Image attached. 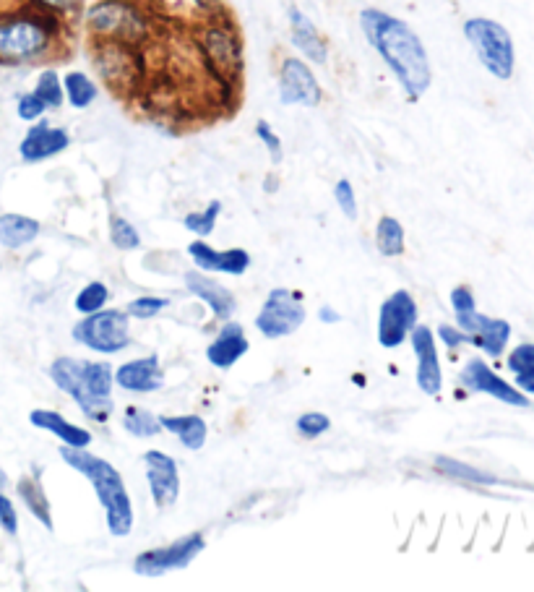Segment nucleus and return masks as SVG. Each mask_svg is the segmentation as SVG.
I'll return each mask as SVG.
<instances>
[{"mask_svg": "<svg viewBox=\"0 0 534 592\" xmlns=\"http://www.w3.org/2000/svg\"><path fill=\"white\" fill-rule=\"evenodd\" d=\"M360 29L365 42L376 50L383 66L389 68L396 84L402 87L404 97L409 102L422 100L433 84V68L420 34L399 16L373 6L360 11Z\"/></svg>", "mask_w": 534, "mask_h": 592, "instance_id": "1", "label": "nucleus"}, {"mask_svg": "<svg viewBox=\"0 0 534 592\" xmlns=\"http://www.w3.org/2000/svg\"><path fill=\"white\" fill-rule=\"evenodd\" d=\"M68 42V21L50 16L29 3H16L0 11V66H42L63 53Z\"/></svg>", "mask_w": 534, "mask_h": 592, "instance_id": "2", "label": "nucleus"}, {"mask_svg": "<svg viewBox=\"0 0 534 592\" xmlns=\"http://www.w3.org/2000/svg\"><path fill=\"white\" fill-rule=\"evenodd\" d=\"M47 376L58 386L60 392L71 397L86 420L97 426H105L115 413L113 386L115 368L107 360H86V358H55L47 368Z\"/></svg>", "mask_w": 534, "mask_h": 592, "instance_id": "3", "label": "nucleus"}, {"mask_svg": "<svg viewBox=\"0 0 534 592\" xmlns=\"http://www.w3.org/2000/svg\"><path fill=\"white\" fill-rule=\"evenodd\" d=\"M60 457L71 470L84 475L89 486L94 488L99 506L105 509L107 530L113 538H126L133 530V504L131 493L126 488L123 475L110 465L107 459L97 457L89 449H73V446H60Z\"/></svg>", "mask_w": 534, "mask_h": 592, "instance_id": "4", "label": "nucleus"}, {"mask_svg": "<svg viewBox=\"0 0 534 592\" xmlns=\"http://www.w3.org/2000/svg\"><path fill=\"white\" fill-rule=\"evenodd\" d=\"M81 19L94 42H120L139 50L157 32V16L146 0H92Z\"/></svg>", "mask_w": 534, "mask_h": 592, "instance_id": "5", "label": "nucleus"}, {"mask_svg": "<svg viewBox=\"0 0 534 592\" xmlns=\"http://www.w3.org/2000/svg\"><path fill=\"white\" fill-rule=\"evenodd\" d=\"M193 42L206 74L222 87H238L245 68L243 37L230 16L222 14V8L198 21L193 29Z\"/></svg>", "mask_w": 534, "mask_h": 592, "instance_id": "6", "label": "nucleus"}, {"mask_svg": "<svg viewBox=\"0 0 534 592\" xmlns=\"http://www.w3.org/2000/svg\"><path fill=\"white\" fill-rule=\"evenodd\" d=\"M464 37H467L469 47L475 50L477 60L490 76L501 81H508L514 76V40H511V34L503 24L485 19V16H472V19L464 21Z\"/></svg>", "mask_w": 534, "mask_h": 592, "instance_id": "7", "label": "nucleus"}, {"mask_svg": "<svg viewBox=\"0 0 534 592\" xmlns=\"http://www.w3.org/2000/svg\"><path fill=\"white\" fill-rule=\"evenodd\" d=\"M92 66L115 94L128 97L144 81V50L120 42H94Z\"/></svg>", "mask_w": 534, "mask_h": 592, "instance_id": "8", "label": "nucleus"}, {"mask_svg": "<svg viewBox=\"0 0 534 592\" xmlns=\"http://www.w3.org/2000/svg\"><path fill=\"white\" fill-rule=\"evenodd\" d=\"M71 337L73 342H79L97 355H118L128 350L133 342L131 316L118 308H102L73 326Z\"/></svg>", "mask_w": 534, "mask_h": 592, "instance_id": "9", "label": "nucleus"}, {"mask_svg": "<svg viewBox=\"0 0 534 592\" xmlns=\"http://www.w3.org/2000/svg\"><path fill=\"white\" fill-rule=\"evenodd\" d=\"M204 551H206L204 533L183 535V538L172 540V543H167V546H157L139 553L136 561H133V572L144 579H159L170 572L188 569V566H191Z\"/></svg>", "mask_w": 534, "mask_h": 592, "instance_id": "10", "label": "nucleus"}, {"mask_svg": "<svg viewBox=\"0 0 534 592\" xmlns=\"http://www.w3.org/2000/svg\"><path fill=\"white\" fill-rule=\"evenodd\" d=\"M305 316H308V311L303 306V298L295 290L274 287L266 295L261 311H258L256 329L264 334L266 340H282V337L295 334L305 324Z\"/></svg>", "mask_w": 534, "mask_h": 592, "instance_id": "11", "label": "nucleus"}, {"mask_svg": "<svg viewBox=\"0 0 534 592\" xmlns=\"http://www.w3.org/2000/svg\"><path fill=\"white\" fill-rule=\"evenodd\" d=\"M279 102L287 107H318L324 102V87L308 60L284 55L277 71Z\"/></svg>", "mask_w": 534, "mask_h": 592, "instance_id": "12", "label": "nucleus"}, {"mask_svg": "<svg viewBox=\"0 0 534 592\" xmlns=\"http://www.w3.org/2000/svg\"><path fill=\"white\" fill-rule=\"evenodd\" d=\"M420 321V308L409 290H394L381 303L378 311V345L383 350H396L407 342L409 332Z\"/></svg>", "mask_w": 534, "mask_h": 592, "instance_id": "13", "label": "nucleus"}, {"mask_svg": "<svg viewBox=\"0 0 534 592\" xmlns=\"http://www.w3.org/2000/svg\"><path fill=\"white\" fill-rule=\"evenodd\" d=\"M459 381H462V386L464 389H469V392L488 394V397H495V400L503 402V405L532 407L527 394L521 392V389H516V386L508 384V381H503L501 376H498V373H495L482 358L467 360L464 371L459 373Z\"/></svg>", "mask_w": 534, "mask_h": 592, "instance_id": "14", "label": "nucleus"}, {"mask_svg": "<svg viewBox=\"0 0 534 592\" xmlns=\"http://www.w3.org/2000/svg\"><path fill=\"white\" fill-rule=\"evenodd\" d=\"M71 147V134L68 128L55 126L47 118H40L37 123H29L27 134L19 141V157L27 165L53 160Z\"/></svg>", "mask_w": 534, "mask_h": 592, "instance_id": "15", "label": "nucleus"}, {"mask_svg": "<svg viewBox=\"0 0 534 592\" xmlns=\"http://www.w3.org/2000/svg\"><path fill=\"white\" fill-rule=\"evenodd\" d=\"M456 326L467 334L469 345H475L477 350H485L490 358L503 355L508 340H511V324L506 319L482 316L480 311L456 313Z\"/></svg>", "mask_w": 534, "mask_h": 592, "instance_id": "16", "label": "nucleus"}, {"mask_svg": "<svg viewBox=\"0 0 534 592\" xmlns=\"http://www.w3.org/2000/svg\"><path fill=\"white\" fill-rule=\"evenodd\" d=\"M144 470L146 483L152 491V501L159 512L170 509L180 496V467L170 454L159 452V449H149L144 454Z\"/></svg>", "mask_w": 534, "mask_h": 592, "instance_id": "17", "label": "nucleus"}, {"mask_svg": "<svg viewBox=\"0 0 534 592\" xmlns=\"http://www.w3.org/2000/svg\"><path fill=\"white\" fill-rule=\"evenodd\" d=\"M412 342V353L417 358V373L415 381L420 386V392L436 397L443 389V371H441V358H438V345L436 337H433V329L417 324L407 337Z\"/></svg>", "mask_w": 534, "mask_h": 592, "instance_id": "18", "label": "nucleus"}, {"mask_svg": "<svg viewBox=\"0 0 534 592\" xmlns=\"http://www.w3.org/2000/svg\"><path fill=\"white\" fill-rule=\"evenodd\" d=\"M287 24H290V42L300 58L308 60L310 66H324L329 60V42L321 34V29L313 24L303 8L290 6L287 8Z\"/></svg>", "mask_w": 534, "mask_h": 592, "instance_id": "19", "label": "nucleus"}, {"mask_svg": "<svg viewBox=\"0 0 534 592\" xmlns=\"http://www.w3.org/2000/svg\"><path fill=\"white\" fill-rule=\"evenodd\" d=\"M188 256L193 259L201 272L214 274H230V277H243L251 269V253L245 248H227V251H217L211 248L204 238L193 240L188 246Z\"/></svg>", "mask_w": 534, "mask_h": 592, "instance_id": "20", "label": "nucleus"}, {"mask_svg": "<svg viewBox=\"0 0 534 592\" xmlns=\"http://www.w3.org/2000/svg\"><path fill=\"white\" fill-rule=\"evenodd\" d=\"M115 386L131 394H152L165 386V371L159 363V355L152 353L146 358H133L115 368Z\"/></svg>", "mask_w": 534, "mask_h": 592, "instance_id": "21", "label": "nucleus"}, {"mask_svg": "<svg viewBox=\"0 0 534 592\" xmlns=\"http://www.w3.org/2000/svg\"><path fill=\"white\" fill-rule=\"evenodd\" d=\"M183 285L191 295H196L201 303H206L211 311V316L217 321H227L235 316L238 311V298L232 295V290H227L225 285H219L217 280H211L209 274L196 269V272L183 274Z\"/></svg>", "mask_w": 534, "mask_h": 592, "instance_id": "22", "label": "nucleus"}, {"mask_svg": "<svg viewBox=\"0 0 534 592\" xmlns=\"http://www.w3.org/2000/svg\"><path fill=\"white\" fill-rule=\"evenodd\" d=\"M248 347H251V342L245 337L243 324L227 319L222 321V329H219L217 337L206 347V360L214 368H219V371H230L248 353Z\"/></svg>", "mask_w": 534, "mask_h": 592, "instance_id": "23", "label": "nucleus"}, {"mask_svg": "<svg viewBox=\"0 0 534 592\" xmlns=\"http://www.w3.org/2000/svg\"><path fill=\"white\" fill-rule=\"evenodd\" d=\"M29 423L40 431L53 433L55 439L63 446H73V449H89L94 441L92 431H86L81 426H73L71 420H66L55 410H32L29 413Z\"/></svg>", "mask_w": 534, "mask_h": 592, "instance_id": "24", "label": "nucleus"}, {"mask_svg": "<svg viewBox=\"0 0 534 592\" xmlns=\"http://www.w3.org/2000/svg\"><path fill=\"white\" fill-rule=\"evenodd\" d=\"M16 493H19L21 504L29 509V514H32V517L37 519L45 530L53 533L55 530L53 506H50L45 488H42V480L37 478V475H21V478L16 480Z\"/></svg>", "mask_w": 534, "mask_h": 592, "instance_id": "25", "label": "nucleus"}, {"mask_svg": "<svg viewBox=\"0 0 534 592\" xmlns=\"http://www.w3.org/2000/svg\"><path fill=\"white\" fill-rule=\"evenodd\" d=\"M162 428L167 433H172L185 449H191V452H198V449H204L206 436H209V426H206V420L201 415H162L159 418Z\"/></svg>", "mask_w": 534, "mask_h": 592, "instance_id": "26", "label": "nucleus"}, {"mask_svg": "<svg viewBox=\"0 0 534 592\" xmlns=\"http://www.w3.org/2000/svg\"><path fill=\"white\" fill-rule=\"evenodd\" d=\"M146 3H149L157 19L165 16V19L193 21V24L219 11L217 3H211V0H146Z\"/></svg>", "mask_w": 534, "mask_h": 592, "instance_id": "27", "label": "nucleus"}, {"mask_svg": "<svg viewBox=\"0 0 534 592\" xmlns=\"http://www.w3.org/2000/svg\"><path fill=\"white\" fill-rule=\"evenodd\" d=\"M40 222L27 214H0V246L8 248V251H19V248L29 246L32 240H37L40 235Z\"/></svg>", "mask_w": 534, "mask_h": 592, "instance_id": "28", "label": "nucleus"}, {"mask_svg": "<svg viewBox=\"0 0 534 592\" xmlns=\"http://www.w3.org/2000/svg\"><path fill=\"white\" fill-rule=\"evenodd\" d=\"M63 94H66V105H71L73 110H86L97 102L99 84L84 71H68L63 74Z\"/></svg>", "mask_w": 534, "mask_h": 592, "instance_id": "29", "label": "nucleus"}, {"mask_svg": "<svg viewBox=\"0 0 534 592\" xmlns=\"http://www.w3.org/2000/svg\"><path fill=\"white\" fill-rule=\"evenodd\" d=\"M376 248L386 259H396L404 253V225L391 214H383L376 225Z\"/></svg>", "mask_w": 534, "mask_h": 592, "instance_id": "30", "label": "nucleus"}, {"mask_svg": "<svg viewBox=\"0 0 534 592\" xmlns=\"http://www.w3.org/2000/svg\"><path fill=\"white\" fill-rule=\"evenodd\" d=\"M32 92L40 97L47 105V110H60L66 105V94H63V76L58 74V68L45 66L37 74V81H34Z\"/></svg>", "mask_w": 534, "mask_h": 592, "instance_id": "31", "label": "nucleus"}, {"mask_svg": "<svg viewBox=\"0 0 534 592\" xmlns=\"http://www.w3.org/2000/svg\"><path fill=\"white\" fill-rule=\"evenodd\" d=\"M508 371L514 373L516 386H519L524 394H534V345L524 342L516 350H511L508 355Z\"/></svg>", "mask_w": 534, "mask_h": 592, "instance_id": "32", "label": "nucleus"}, {"mask_svg": "<svg viewBox=\"0 0 534 592\" xmlns=\"http://www.w3.org/2000/svg\"><path fill=\"white\" fill-rule=\"evenodd\" d=\"M433 467H436L441 475H449V478H456V480H467V483H477V486H495V483H498L495 475L482 473V470H477V467L464 465V462L451 457H436L433 459Z\"/></svg>", "mask_w": 534, "mask_h": 592, "instance_id": "33", "label": "nucleus"}, {"mask_svg": "<svg viewBox=\"0 0 534 592\" xmlns=\"http://www.w3.org/2000/svg\"><path fill=\"white\" fill-rule=\"evenodd\" d=\"M123 428H126V433L136 436V439H154V436L162 433V423H159L157 415L144 410V407H126Z\"/></svg>", "mask_w": 534, "mask_h": 592, "instance_id": "34", "label": "nucleus"}, {"mask_svg": "<svg viewBox=\"0 0 534 592\" xmlns=\"http://www.w3.org/2000/svg\"><path fill=\"white\" fill-rule=\"evenodd\" d=\"M219 217H222V201H209L204 209H198V212H188L183 217V227L188 233H193L196 238H209L214 233V227H217Z\"/></svg>", "mask_w": 534, "mask_h": 592, "instance_id": "35", "label": "nucleus"}, {"mask_svg": "<svg viewBox=\"0 0 534 592\" xmlns=\"http://www.w3.org/2000/svg\"><path fill=\"white\" fill-rule=\"evenodd\" d=\"M110 300V290H107L105 282H89L79 290V295L73 298V308L81 316H89V313H97L107 306Z\"/></svg>", "mask_w": 534, "mask_h": 592, "instance_id": "36", "label": "nucleus"}, {"mask_svg": "<svg viewBox=\"0 0 534 592\" xmlns=\"http://www.w3.org/2000/svg\"><path fill=\"white\" fill-rule=\"evenodd\" d=\"M110 243H113L118 251H136V248L141 246V235L126 217L113 214V217H110Z\"/></svg>", "mask_w": 534, "mask_h": 592, "instance_id": "37", "label": "nucleus"}, {"mask_svg": "<svg viewBox=\"0 0 534 592\" xmlns=\"http://www.w3.org/2000/svg\"><path fill=\"white\" fill-rule=\"evenodd\" d=\"M21 3H29V6L40 8V11H45L50 16H58V19L68 21V24L76 16H81V11L86 6V0H21Z\"/></svg>", "mask_w": 534, "mask_h": 592, "instance_id": "38", "label": "nucleus"}, {"mask_svg": "<svg viewBox=\"0 0 534 592\" xmlns=\"http://www.w3.org/2000/svg\"><path fill=\"white\" fill-rule=\"evenodd\" d=\"M170 308V298H162V295H141V298H133L126 306V313L131 319L149 321L154 316Z\"/></svg>", "mask_w": 534, "mask_h": 592, "instance_id": "39", "label": "nucleus"}, {"mask_svg": "<svg viewBox=\"0 0 534 592\" xmlns=\"http://www.w3.org/2000/svg\"><path fill=\"white\" fill-rule=\"evenodd\" d=\"M47 113H50L47 105L34 92H24L16 97V115H19V120H24V123H37V120L45 118Z\"/></svg>", "mask_w": 534, "mask_h": 592, "instance_id": "40", "label": "nucleus"}, {"mask_svg": "<svg viewBox=\"0 0 534 592\" xmlns=\"http://www.w3.org/2000/svg\"><path fill=\"white\" fill-rule=\"evenodd\" d=\"M295 428L303 439H318V436H324L329 431L331 420L324 413H303L295 420Z\"/></svg>", "mask_w": 534, "mask_h": 592, "instance_id": "41", "label": "nucleus"}, {"mask_svg": "<svg viewBox=\"0 0 534 592\" xmlns=\"http://www.w3.org/2000/svg\"><path fill=\"white\" fill-rule=\"evenodd\" d=\"M256 139L261 141L266 147V152H269L271 162L274 165H279V162L284 160V144L282 139H279V134L271 128V123H266V120H258L256 123Z\"/></svg>", "mask_w": 534, "mask_h": 592, "instance_id": "42", "label": "nucleus"}, {"mask_svg": "<svg viewBox=\"0 0 534 592\" xmlns=\"http://www.w3.org/2000/svg\"><path fill=\"white\" fill-rule=\"evenodd\" d=\"M334 201H337L347 220H357V196L355 188H352V183L347 178L337 180V186H334Z\"/></svg>", "mask_w": 534, "mask_h": 592, "instance_id": "43", "label": "nucleus"}, {"mask_svg": "<svg viewBox=\"0 0 534 592\" xmlns=\"http://www.w3.org/2000/svg\"><path fill=\"white\" fill-rule=\"evenodd\" d=\"M0 530L11 538L19 535V514H16L14 501L8 499L6 491H0Z\"/></svg>", "mask_w": 534, "mask_h": 592, "instance_id": "44", "label": "nucleus"}, {"mask_svg": "<svg viewBox=\"0 0 534 592\" xmlns=\"http://www.w3.org/2000/svg\"><path fill=\"white\" fill-rule=\"evenodd\" d=\"M451 308H454V313H469V311H477V300H475V293L469 290V287L459 285L451 290Z\"/></svg>", "mask_w": 534, "mask_h": 592, "instance_id": "45", "label": "nucleus"}, {"mask_svg": "<svg viewBox=\"0 0 534 592\" xmlns=\"http://www.w3.org/2000/svg\"><path fill=\"white\" fill-rule=\"evenodd\" d=\"M438 337H441V342L446 347H449V350H459L462 345H469L467 334H464L462 329H459V326L441 324V326H438Z\"/></svg>", "mask_w": 534, "mask_h": 592, "instance_id": "46", "label": "nucleus"}, {"mask_svg": "<svg viewBox=\"0 0 534 592\" xmlns=\"http://www.w3.org/2000/svg\"><path fill=\"white\" fill-rule=\"evenodd\" d=\"M318 321H321V324H342V313H339L337 308L321 306L318 308Z\"/></svg>", "mask_w": 534, "mask_h": 592, "instance_id": "47", "label": "nucleus"}, {"mask_svg": "<svg viewBox=\"0 0 534 592\" xmlns=\"http://www.w3.org/2000/svg\"><path fill=\"white\" fill-rule=\"evenodd\" d=\"M6 488H8V475L0 470V491H6Z\"/></svg>", "mask_w": 534, "mask_h": 592, "instance_id": "48", "label": "nucleus"}, {"mask_svg": "<svg viewBox=\"0 0 534 592\" xmlns=\"http://www.w3.org/2000/svg\"><path fill=\"white\" fill-rule=\"evenodd\" d=\"M0 269H3V264H0Z\"/></svg>", "mask_w": 534, "mask_h": 592, "instance_id": "49", "label": "nucleus"}]
</instances>
